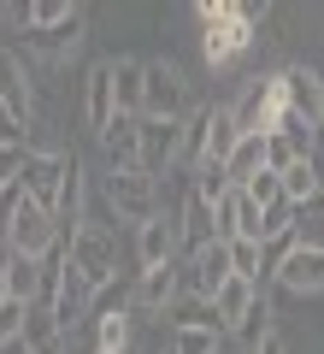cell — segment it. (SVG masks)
I'll return each mask as SVG.
<instances>
[{
    "label": "cell",
    "mask_w": 324,
    "mask_h": 354,
    "mask_svg": "<svg viewBox=\"0 0 324 354\" xmlns=\"http://www.w3.org/2000/svg\"><path fill=\"white\" fill-rule=\"evenodd\" d=\"M265 18V6H236V0H212L200 6V24H207V59L230 65L254 48V24Z\"/></svg>",
    "instance_id": "cell-1"
},
{
    "label": "cell",
    "mask_w": 324,
    "mask_h": 354,
    "mask_svg": "<svg viewBox=\"0 0 324 354\" xmlns=\"http://www.w3.org/2000/svg\"><path fill=\"white\" fill-rule=\"evenodd\" d=\"M142 118H165V124H189L195 118V95H189L183 65L142 59Z\"/></svg>",
    "instance_id": "cell-2"
},
{
    "label": "cell",
    "mask_w": 324,
    "mask_h": 354,
    "mask_svg": "<svg viewBox=\"0 0 324 354\" xmlns=\"http://www.w3.org/2000/svg\"><path fill=\"white\" fill-rule=\"evenodd\" d=\"M65 266H71L77 278L100 295L106 283H118V236H113L106 225H88V218H83L77 236L65 242Z\"/></svg>",
    "instance_id": "cell-3"
},
{
    "label": "cell",
    "mask_w": 324,
    "mask_h": 354,
    "mask_svg": "<svg viewBox=\"0 0 324 354\" xmlns=\"http://www.w3.org/2000/svg\"><path fill=\"white\" fill-rule=\"evenodd\" d=\"M230 278H236V272H230L225 242H200V248H189L183 260H177V295H195V301H212Z\"/></svg>",
    "instance_id": "cell-4"
},
{
    "label": "cell",
    "mask_w": 324,
    "mask_h": 354,
    "mask_svg": "<svg viewBox=\"0 0 324 354\" xmlns=\"http://www.w3.org/2000/svg\"><path fill=\"white\" fill-rule=\"evenodd\" d=\"M71 165L77 160H65V153H48V148H30L24 153V165H18V195H24L30 207H41V213H53V201H59V189H65V177H71Z\"/></svg>",
    "instance_id": "cell-5"
},
{
    "label": "cell",
    "mask_w": 324,
    "mask_h": 354,
    "mask_svg": "<svg viewBox=\"0 0 324 354\" xmlns=\"http://www.w3.org/2000/svg\"><path fill=\"white\" fill-rule=\"evenodd\" d=\"M183 153V124H165V118H142L136 124V171L160 183L165 171L177 165Z\"/></svg>",
    "instance_id": "cell-6"
},
{
    "label": "cell",
    "mask_w": 324,
    "mask_h": 354,
    "mask_svg": "<svg viewBox=\"0 0 324 354\" xmlns=\"http://www.w3.org/2000/svg\"><path fill=\"white\" fill-rule=\"evenodd\" d=\"M106 201H113V218L124 225H148L160 213V183L142 171H106Z\"/></svg>",
    "instance_id": "cell-7"
},
{
    "label": "cell",
    "mask_w": 324,
    "mask_h": 354,
    "mask_svg": "<svg viewBox=\"0 0 324 354\" xmlns=\"http://www.w3.org/2000/svg\"><path fill=\"white\" fill-rule=\"evenodd\" d=\"M53 248H65V242H59V225H53V213H41V207L18 201L12 230H6V254H24V260H48Z\"/></svg>",
    "instance_id": "cell-8"
},
{
    "label": "cell",
    "mask_w": 324,
    "mask_h": 354,
    "mask_svg": "<svg viewBox=\"0 0 324 354\" xmlns=\"http://www.w3.org/2000/svg\"><path fill=\"white\" fill-rule=\"evenodd\" d=\"M183 236H177V213H153L148 225H136V266L153 272V266H171Z\"/></svg>",
    "instance_id": "cell-9"
},
{
    "label": "cell",
    "mask_w": 324,
    "mask_h": 354,
    "mask_svg": "<svg viewBox=\"0 0 324 354\" xmlns=\"http://www.w3.org/2000/svg\"><path fill=\"white\" fill-rule=\"evenodd\" d=\"M0 106L30 130V113H36V95H30V77H24V59L12 48H0Z\"/></svg>",
    "instance_id": "cell-10"
},
{
    "label": "cell",
    "mask_w": 324,
    "mask_h": 354,
    "mask_svg": "<svg viewBox=\"0 0 324 354\" xmlns=\"http://www.w3.org/2000/svg\"><path fill=\"white\" fill-rule=\"evenodd\" d=\"M177 301V260L153 266V272H136V290H130V307L136 313H165Z\"/></svg>",
    "instance_id": "cell-11"
},
{
    "label": "cell",
    "mask_w": 324,
    "mask_h": 354,
    "mask_svg": "<svg viewBox=\"0 0 324 354\" xmlns=\"http://www.w3.org/2000/svg\"><path fill=\"white\" fill-rule=\"evenodd\" d=\"M277 283H283V290H295V295L324 290V248H289L283 266H277Z\"/></svg>",
    "instance_id": "cell-12"
},
{
    "label": "cell",
    "mask_w": 324,
    "mask_h": 354,
    "mask_svg": "<svg viewBox=\"0 0 324 354\" xmlns=\"http://www.w3.org/2000/svg\"><path fill=\"white\" fill-rule=\"evenodd\" d=\"M136 124L142 118L113 113V124L100 130V160H106V171H136Z\"/></svg>",
    "instance_id": "cell-13"
},
{
    "label": "cell",
    "mask_w": 324,
    "mask_h": 354,
    "mask_svg": "<svg viewBox=\"0 0 324 354\" xmlns=\"http://www.w3.org/2000/svg\"><path fill=\"white\" fill-rule=\"evenodd\" d=\"M200 130H207V142H200V165H225L230 148L242 142V130H236V118H230V106L200 113Z\"/></svg>",
    "instance_id": "cell-14"
},
{
    "label": "cell",
    "mask_w": 324,
    "mask_h": 354,
    "mask_svg": "<svg viewBox=\"0 0 324 354\" xmlns=\"http://www.w3.org/2000/svg\"><path fill=\"white\" fill-rule=\"evenodd\" d=\"M88 337H95V354H130V337H136V307L95 313V319H88Z\"/></svg>",
    "instance_id": "cell-15"
},
{
    "label": "cell",
    "mask_w": 324,
    "mask_h": 354,
    "mask_svg": "<svg viewBox=\"0 0 324 354\" xmlns=\"http://www.w3.org/2000/svg\"><path fill=\"white\" fill-rule=\"evenodd\" d=\"M83 113H88V130H95V136L113 124V113H118V106H113V59H100L95 71H88V83H83Z\"/></svg>",
    "instance_id": "cell-16"
},
{
    "label": "cell",
    "mask_w": 324,
    "mask_h": 354,
    "mask_svg": "<svg viewBox=\"0 0 324 354\" xmlns=\"http://www.w3.org/2000/svg\"><path fill=\"white\" fill-rule=\"evenodd\" d=\"M277 83H283L289 113L307 118V124H318V71H307V65H289V71H277Z\"/></svg>",
    "instance_id": "cell-17"
},
{
    "label": "cell",
    "mask_w": 324,
    "mask_h": 354,
    "mask_svg": "<svg viewBox=\"0 0 324 354\" xmlns=\"http://www.w3.org/2000/svg\"><path fill=\"white\" fill-rule=\"evenodd\" d=\"M289 242L295 248H324V189L289 207Z\"/></svg>",
    "instance_id": "cell-18"
},
{
    "label": "cell",
    "mask_w": 324,
    "mask_h": 354,
    "mask_svg": "<svg viewBox=\"0 0 324 354\" xmlns=\"http://www.w3.org/2000/svg\"><path fill=\"white\" fill-rule=\"evenodd\" d=\"M248 307H254V283H248V278H230L225 290L212 295V319H218V337H225V330H236Z\"/></svg>",
    "instance_id": "cell-19"
},
{
    "label": "cell",
    "mask_w": 324,
    "mask_h": 354,
    "mask_svg": "<svg viewBox=\"0 0 324 354\" xmlns=\"http://www.w3.org/2000/svg\"><path fill=\"white\" fill-rule=\"evenodd\" d=\"M260 171H265V136H242L236 148H230V160H225V183L242 189V183L260 177Z\"/></svg>",
    "instance_id": "cell-20"
},
{
    "label": "cell",
    "mask_w": 324,
    "mask_h": 354,
    "mask_svg": "<svg viewBox=\"0 0 324 354\" xmlns=\"http://www.w3.org/2000/svg\"><path fill=\"white\" fill-rule=\"evenodd\" d=\"M113 106L124 118H142V59H113Z\"/></svg>",
    "instance_id": "cell-21"
},
{
    "label": "cell",
    "mask_w": 324,
    "mask_h": 354,
    "mask_svg": "<svg viewBox=\"0 0 324 354\" xmlns=\"http://www.w3.org/2000/svg\"><path fill=\"white\" fill-rule=\"evenodd\" d=\"M177 236H183V248H200V242H218V236H212V207L200 201L195 189L183 195V213H177Z\"/></svg>",
    "instance_id": "cell-22"
},
{
    "label": "cell",
    "mask_w": 324,
    "mask_h": 354,
    "mask_svg": "<svg viewBox=\"0 0 324 354\" xmlns=\"http://www.w3.org/2000/svg\"><path fill=\"white\" fill-rule=\"evenodd\" d=\"M0 278H6V290H12V301H36L41 260H24V254H0Z\"/></svg>",
    "instance_id": "cell-23"
},
{
    "label": "cell",
    "mask_w": 324,
    "mask_h": 354,
    "mask_svg": "<svg viewBox=\"0 0 324 354\" xmlns=\"http://www.w3.org/2000/svg\"><path fill=\"white\" fill-rule=\"evenodd\" d=\"M165 325H171V330H218V319H212V301L177 295V301L165 307Z\"/></svg>",
    "instance_id": "cell-24"
},
{
    "label": "cell",
    "mask_w": 324,
    "mask_h": 354,
    "mask_svg": "<svg viewBox=\"0 0 324 354\" xmlns=\"http://www.w3.org/2000/svg\"><path fill=\"white\" fill-rule=\"evenodd\" d=\"M225 337H236L242 348H260V342L271 337V301H265V295L254 290V307L242 313V325H236V330H225Z\"/></svg>",
    "instance_id": "cell-25"
},
{
    "label": "cell",
    "mask_w": 324,
    "mask_h": 354,
    "mask_svg": "<svg viewBox=\"0 0 324 354\" xmlns=\"http://www.w3.org/2000/svg\"><path fill=\"white\" fill-rule=\"evenodd\" d=\"M71 12H77V6H65V0H30V6H24V24L30 30H59Z\"/></svg>",
    "instance_id": "cell-26"
},
{
    "label": "cell",
    "mask_w": 324,
    "mask_h": 354,
    "mask_svg": "<svg viewBox=\"0 0 324 354\" xmlns=\"http://www.w3.org/2000/svg\"><path fill=\"white\" fill-rule=\"evenodd\" d=\"M77 30H83V12H71L59 30H30V41H36L41 53H65V48L77 41Z\"/></svg>",
    "instance_id": "cell-27"
},
{
    "label": "cell",
    "mask_w": 324,
    "mask_h": 354,
    "mask_svg": "<svg viewBox=\"0 0 324 354\" xmlns=\"http://www.w3.org/2000/svg\"><path fill=\"white\" fill-rule=\"evenodd\" d=\"M277 183H283L289 201H307V195H318V177H312V165H307V160H295L283 177H277Z\"/></svg>",
    "instance_id": "cell-28"
},
{
    "label": "cell",
    "mask_w": 324,
    "mask_h": 354,
    "mask_svg": "<svg viewBox=\"0 0 324 354\" xmlns=\"http://www.w3.org/2000/svg\"><path fill=\"white\" fill-rule=\"evenodd\" d=\"M218 330H171V354H212Z\"/></svg>",
    "instance_id": "cell-29"
},
{
    "label": "cell",
    "mask_w": 324,
    "mask_h": 354,
    "mask_svg": "<svg viewBox=\"0 0 324 354\" xmlns=\"http://www.w3.org/2000/svg\"><path fill=\"white\" fill-rule=\"evenodd\" d=\"M24 307H30V301H6V307H0V348L24 337Z\"/></svg>",
    "instance_id": "cell-30"
},
{
    "label": "cell",
    "mask_w": 324,
    "mask_h": 354,
    "mask_svg": "<svg viewBox=\"0 0 324 354\" xmlns=\"http://www.w3.org/2000/svg\"><path fill=\"white\" fill-rule=\"evenodd\" d=\"M307 165H312V177H318V189H324V124H312V148H307Z\"/></svg>",
    "instance_id": "cell-31"
},
{
    "label": "cell",
    "mask_w": 324,
    "mask_h": 354,
    "mask_svg": "<svg viewBox=\"0 0 324 354\" xmlns=\"http://www.w3.org/2000/svg\"><path fill=\"white\" fill-rule=\"evenodd\" d=\"M212 354H254V348H242L236 337H218V348H212Z\"/></svg>",
    "instance_id": "cell-32"
},
{
    "label": "cell",
    "mask_w": 324,
    "mask_h": 354,
    "mask_svg": "<svg viewBox=\"0 0 324 354\" xmlns=\"http://www.w3.org/2000/svg\"><path fill=\"white\" fill-rule=\"evenodd\" d=\"M254 354H289V348H283V337H277V330H271V337H265V342H260V348H254Z\"/></svg>",
    "instance_id": "cell-33"
},
{
    "label": "cell",
    "mask_w": 324,
    "mask_h": 354,
    "mask_svg": "<svg viewBox=\"0 0 324 354\" xmlns=\"http://www.w3.org/2000/svg\"><path fill=\"white\" fill-rule=\"evenodd\" d=\"M318 124H324V71H318Z\"/></svg>",
    "instance_id": "cell-34"
},
{
    "label": "cell",
    "mask_w": 324,
    "mask_h": 354,
    "mask_svg": "<svg viewBox=\"0 0 324 354\" xmlns=\"http://www.w3.org/2000/svg\"><path fill=\"white\" fill-rule=\"evenodd\" d=\"M0 354H30V348H24V342H6V348H0Z\"/></svg>",
    "instance_id": "cell-35"
},
{
    "label": "cell",
    "mask_w": 324,
    "mask_h": 354,
    "mask_svg": "<svg viewBox=\"0 0 324 354\" xmlns=\"http://www.w3.org/2000/svg\"><path fill=\"white\" fill-rule=\"evenodd\" d=\"M165 354H171V348H165Z\"/></svg>",
    "instance_id": "cell-36"
}]
</instances>
